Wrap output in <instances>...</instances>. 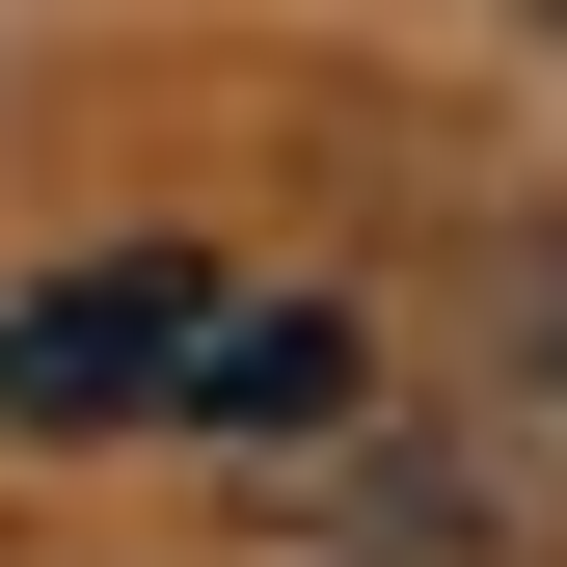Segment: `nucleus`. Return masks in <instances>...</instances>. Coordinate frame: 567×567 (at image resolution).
Returning <instances> with one entry per match:
<instances>
[{
    "instance_id": "f257e3e1",
    "label": "nucleus",
    "mask_w": 567,
    "mask_h": 567,
    "mask_svg": "<svg viewBox=\"0 0 567 567\" xmlns=\"http://www.w3.org/2000/svg\"><path fill=\"white\" fill-rule=\"evenodd\" d=\"M189 351H217V270L109 244V270H54V298L0 324V405H28V433H109V405H189Z\"/></svg>"
},
{
    "instance_id": "f03ea898",
    "label": "nucleus",
    "mask_w": 567,
    "mask_h": 567,
    "mask_svg": "<svg viewBox=\"0 0 567 567\" xmlns=\"http://www.w3.org/2000/svg\"><path fill=\"white\" fill-rule=\"evenodd\" d=\"M189 405H217V433H298V405H351V324H324V298H217Z\"/></svg>"
},
{
    "instance_id": "7ed1b4c3",
    "label": "nucleus",
    "mask_w": 567,
    "mask_h": 567,
    "mask_svg": "<svg viewBox=\"0 0 567 567\" xmlns=\"http://www.w3.org/2000/svg\"><path fill=\"white\" fill-rule=\"evenodd\" d=\"M514 379H540V405H567V217H540V244H514Z\"/></svg>"
},
{
    "instance_id": "20e7f679",
    "label": "nucleus",
    "mask_w": 567,
    "mask_h": 567,
    "mask_svg": "<svg viewBox=\"0 0 567 567\" xmlns=\"http://www.w3.org/2000/svg\"><path fill=\"white\" fill-rule=\"evenodd\" d=\"M514 28H567V0H514Z\"/></svg>"
}]
</instances>
